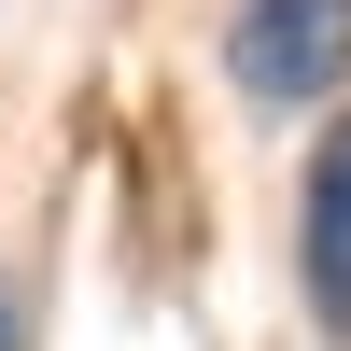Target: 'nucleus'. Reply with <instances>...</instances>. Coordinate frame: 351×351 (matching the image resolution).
Wrapping results in <instances>:
<instances>
[{"mask_svg": "<svg viewBox=\"0 0 351 351\" xmlns=\"http://www.w3.org/2000/svg\"><path fill=\"white\" fill-rule=\"evenodd\" d=\"M225 71H239L253 112H309V99H337V71H351V0H239Z\"/></svg>", "mask_w": 351, "mask_h": 351, "instance_id": "nucleus-1", "label": "nucleus"}, {"mask_svg": "<svg viewBox=\"0 0 351 351\" xmlns=\"http://www.w3.org/2000/svg\"><path fill=\"white\" fill-rule=\"evenodd\" d=\"M295 281H309V324L351 337V112L309 155V197H295Z\"/></svg>", "mask_w": 351, "mask_h": 351, "instance_id": "nucleus-2", "label": "nucleus"}, {"mask_svg": "<svg viewBox=\"0 0 351 351\" xmlns=\"http://www.w3.org/2000/svg\"><path fill=\"white\" fill-rule=\"evenodd\" d=\"M14 337H28V324H14V295H0V351H14Z\"/></svg>", "mask_w": 351, "mask_h": 351, "instance_id": "nucleus-3", "label": "nucleus"}]
</instances>
